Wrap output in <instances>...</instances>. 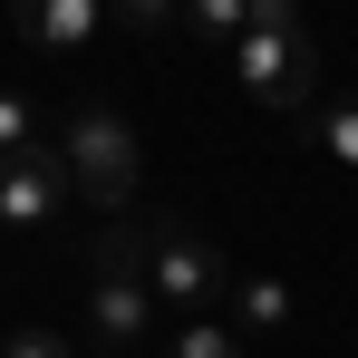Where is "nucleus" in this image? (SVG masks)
Here are the masks:
<instances>
[{"label": "nucleus", "instance_id": "obj_9", "mask_svg": "<svg viewBox=\"0 0 358 358\" xmlns=\"http://www.w3.org/2000/svg\"><path fill=\"white\" fill-rule=\"evenodd\" d=\"M223 291H233V329H281L291 320V281H271V271L262 281H223Z\"/></svg>", "mask_w": 358, "mask_h": 358}, {"label": "nucleus", "instance_id": "obj_13", "mask_svg": "<svg viewBox=\"0 0 358 358\" xmlns=\"http://www.w3.org/2000/svg\"><path fill=\"white\" fill-rule=\"evenodd\" d=\"M0 358H78L59 339V329H29V320H20V329H0Z\"/></svg>", "mask_w": 358, "mask_h": 358}, {"label": "nucleus", "instance_id": "obj_14", "mask_svg": "<svg viewBox=\"0 0 358 358\" xmlns=\"http://www.w3.org/2000/svg\"><path fill=\"white\" fill-rule=\"evenodd\" d=\"M252 20H300V0H252Z\"/></svg>", "mask_w": 358, "mask_h": 358}, {"label": "nucleus", "instance_id": "obj_2", "mask_svg": "<svg viewBox=\"0 0 358 358\" xmlns=\"http://www.w3.org/2000/svg\"><path fill=\"white\" fill-rule=\"evenodd\" d=\"M59 165H68V194H87L97 213H126V194H136V126L117 117V107H68L59 117Z\"/></svg>", "mask_w": 358, "mask_h": 358}, {"label": "nucleus", "instance_id": "obj_11", "mask_svg": "<svg viewBox=\"0 0 358 358\" xmlns=\"http://www.w3.org/2000/svg\"><path fill=\"white\" fill-rule=\"evenodd\" d=\"M175 10H184V0H107V20L145 29V39H165V29H175Z\"/></svg>", "mask_w": 358, "mask_h": 358}, {"label": "nucleus", "instance_id": "obj_5", "mask_svg": "<svg viewBox=\"0 0 358 358\" xmlns=\"http://www.w3.org/2000/svg\"><path fill=\"white\" fill-rule=\"evenodd\" d=\"M68 213V165L49 136H29L20 155H0V233H49Z\"/></svg>", "mask_w": 358, "mask_h": 358}, {"label": "nucleus", "instance_id": "obj_12", "mask_svg": "<svg viewBox=\"0 0 358 358\" xmlns=\"http://www.w3.org/2000/svg\"><path fill=\"white\" fill-rule=\"evenodd\" d=\"M29 136H39V107H29L20 87H0V155H20Z\"/></svg>", "mask_w": 358, "mask_h": 358}, {"label": "nucleus", "instance_id": "obj_1", "mask_svg": "<svg viewBox=\"0 0 358 358\" xmlns=\"http://www.w3.org/2000/svg\"><path fill=\"white\" fill-rule=\"evenodd\" d=\"M145 329H155V291H145V262H136V223L107 213L87 233V339L107 358H126V349H145Z\"/></svg>", "mask_w": 358, "mask_h": 358}, {"label": "nucleus", "instance_id": "obj_3", "mask_svg": "<svg viewBox=\"0 0 358 358\" xmlns=\"http://www.w3.org/2000/svg\"><path fill=\"white\" fill-rule=\"evenodd\" d=\"M233 78L252 87V107L300 117L320 97V39H310V20H252L233 39Z\"/></svg>", "mask_w": 358, "mask_h": 358}, {"label": "nucleus", "instance_id": "obj_8", "mask_svg": "<svg viewBox=\"0 0 358 358\" xmlns=\"http://www.w3.org/2000/svg\"><path fill=\"white\" fill-rule=\"evenodd\" d=\"M300 136H310V155L358 165V87L349 97H310V107H300Z\"/></svg>", "mask_w": 358, "mask_h": 358}, {"label": "nucleus", "instance_id": "obj_10", "mask_svg": "<svg viewBox=\"0 0 358 358\" xmlns=\"http://www.w3.org/2000/svg\"><path fill=\"white\" fill-rule=\"evenodd\" d=\"M155 358H242V329H233V320H184Z\"/></svg>", "mask_w": 358, "mask_h": 358}, {"label": "nucleus", "instance_id": "obj_6", "mask_svg": "<svg viewBox=\"0 0 358 358\" xmlns=\"http://www.w3.org/2000/svg\"><path fill=\"white\" fill-rule=\"evenodd\" d=\"M10 29H20L39 59H59V68H68L87 39H97V29H107V0H10Z\"/></svg>", "mask_w": 358, "mask_h": 358}, {"label": "nucleus", "instance_id": "obj_4", "mask_svg": "<svg viewBox=\"0 0 358 358\" xmlns=\"http://www.w3.org/2000/svg\"><path fill=\"white\" fill-rule=\"evenodd\" d=\"M136 262H145V291H155V310H213L223 300V252H213V233H194V223H175V213H155V223H136Z\"/></svg>", "mask_w": 358, "mask_h": 358}, {"label": "nucleus", "instance_id": "obj_7", "mask_svg": "<svg viewBox=\"0 0 358 358\" xmlns=\"http://www.w3.org/2000/svg\"><path fill=\"white\" fill-rule=\"evenodd\" d=\"M242 29H252V0H184V10H175V39L203 49V59H223Z\"/></svg>", "mask_w": 358, "mask_h": 358}]
</instances>
